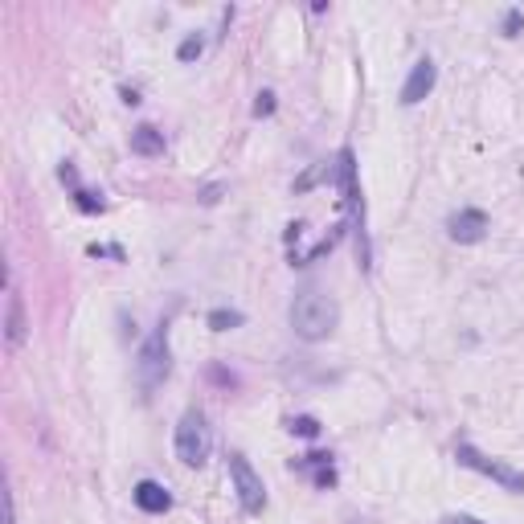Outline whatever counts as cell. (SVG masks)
<instances>
[{
	"label": "cell",
	"mask_w": 524,
	"mask_h": 524,
	"mask_svg": "<svg viewBox=\"0 0 524 524\" xmlns=\"http://www.w3.org/2000/svg\"><path fill=\"white\" fill-rule=\"evenodd\" d=\"M340 324V303L332 299L320 287H303L291 303V328L299 340L316 345V340H328Z\"/></svg>",
	"instance_id": "obj_1"
},
{
	"label": "cell",
	"mask_w": 524,
	"mask_h": 524,
	"mask_svg": "<svg viewBox=\"0 0 524 524\" xmlns=\"http://www.w3.org/2000/svg\"><path fill=\"white\" fill-rule=\"evenodd\" d=\"M172 373V353H169V320H161L152 328V336L140 345V356H135V382H140L143 393L161 390Z\"/></svg>",
	"instance_id": "obj_2"
},
{
	"label": "cell",
	"mask_w": 524,
	"mask_h": 524,
	"mask_svg": "<svg viewBox=\"0 0 524 524\" xmlns=\"http://www.w3.org/2000/svg\"><path fill=\"white\" fill-rule=\"evenodd\" d=\"M336 180L345 188V205H348V217L356 225V258H361V267L369 271V238H364V197H361V185H356V161H353V148H340L336 156Z\"/></svg>",
	"instance_id": "obj_3"
},
{
	"label": "cell",
	"mask_w": 524,
	"mask_h": 524,
	"mask_svg": "<svg viewBox=\"0 0 524 524\" xmlns=\"http://www.w3.org/2000/svg\"><path fill=\"white\" fill-rule=\"evenodd\" d=\"M209 451H214V430H209L201 409H188L177 427V459L185 467H205Z\"/></svg>",
	"instance_id": "obj_4"
},
{
	"label": "cell",
	"mask_w": 524,
	"mask_h": 524,
	"mask_svg": "<svg viewBox=\"0 0 524 524\" xmlns=\"http://www.w3.org/2000/svg\"><path fill=\"white\" fill-rule=\"evenodd\" d=\"M455 459H459L467 471H480V475L496 480L500 488H504V492H512V496H524V471L508 467V463H500V459H488V455H483L480 446L459 443V446H455Z\"/></svg>",
	"instance_id": "obj_5"
},
{
	"label": "cell",
	"mask_w": 524,
	"mask_h": 524,
	"mask_svg": "<svg viewBox=\"0 0 524 524\" xmlns=\"http://www.w3.org/2000/svg\"><path fill=\"white\" fill-rule=\"evenodd\" d=\"M230 480H234V492H238L242 508H246L250 516H258L267 508V488L258 480V471L246 463V455H238V451L230 455Z\"/></svg>",
	"instance_id": "obj_6"
},
{
	"label": "cell",
	"mask_w": 524,
	"mask_h": 524,
	"mask_svg": "<svg viewBox=\"0 0 524 524\" xmlns=\"http://www.w3.org/2000/svg\"><path fill=\"white\" fill-rule=\"evenodd\" d=\"M446 234H451V242H459V246H475V242L488 238V214H483V209H459V214H451V222H446Z\"/></svg>",
	"instance_id": "obj_7"
},
{
	"label": "cell",
	"mask_w": 524,
	"mask_h": 524,
	"mask_svg": "<svg viewBox=\"0 0 524 524\" xmlns=\"http://www.w3.org/2000/svg\"><path fill=\"white\" fill-rule=\"evenodd\" d=\"M435 82H438V70H435V62H430V58L414 62V70H409L406 87H401V103H406V107L422 103V98H427L430 90H435Z\"/></svg>",
	"instance_id": "obj_8"
},
{
	"label": "cell",
	"mask_w": 524,
	"mask_h": 524,
	"mask_svg": "<svg viewBox=\"0 0 524 524\" xmlns=\"http://www.w3.org/2000/svg\"><path fill=\"white\" fill-rule=\"evenodd\" d=\"M25 336H29L25 299H21L17 291H9V299H5V345H9V353H17V348L25 345Z\"/></svg>",
	"instance_id": "obj_9"
},
{
	"label": "cell",
	"mask_w": 524,
	"mask_h": 524,
	"mask_svg": "<svg viewBox=\"0 0 524 524\" xmlns=\"http://www.w3.org/2000/svg\"><path fill=\"white\" fill-rule=\"evenodd\" d=\"M132 500H135V508H140V512H148V516H161V512H169V508H172L169 488H164V483H156V480H140V483H135Z\"/></svg>",
	"instance_id": "obj_10"
},
{
	"label": "cell",
	"mask_w": 524,
	"mask_h": 524,
	"mask_svg": "<svg viewBox=\"0 0 524 524\" xmlns=\"http://www.w3.org/2000/svg\"><path fill=\"white\" fill-rule=\"evenodd\" d=\"M132 152L135 156H164V132H156L152 124H140L132 132Z\"/></svg>",
	"instance_id": "obj_11"
},
{
	"label": "cell",
	"mask_w": 524,
	"mask_h": 524,
	"mask_svg": "<svg viewBox=\"0 0 524 524\" xmlns=\"http://www.w3.org/2000/svg\"><path fill=\"white\" fill-rule=\"evenodd\" d=\"M205 324H209L214 332H230V328H242V324H246V316H242V311H234V308H214Z\"/></svg>",
	"instance_id": "obj_12"
},
{
	"label": "cell",
	"mask_w": 524,
	"mask_h": 524,
	"mask_svg": "<svg viewBox=\"0 0 524 524\" xmlns=\"http://www.w3.org/2000/svg\"><path fill=\"white\" fill-rule=\"evenodd\" d=\"M201 54H205V37L201 33H188L185 41L177 45V58H180V62H197Z\"/></svg>",
	"instance_id": "obj_13"
},
{
	"label": "cell",
	"mask_w": 524,
	"mask_h": 524,
	"mask_svg": "<svg viewBox=\"0 0 524 524\" xmlns=\"http://www.w3.org/2000/svg\"><path fill=\"white\" fill-rule=\"evenodd\" d=\"M74 205H78L82 214H103V209H107L103 193H90V188H78V193H74Z\"/></svg>",
	"instance_id": "obj_14"
},
{
	"label": "cell",
	"mask_w": 524,
	"mask_h": 524,
	"mask_svg": "<svg viewBox=\"0 0 524 524\" xmlns=\"http://www.w3.org/2000/svg\"><path fill=\"white\" fill-rule=\"evenodd\" d=\"M287 427H291V435H299V438H316V435H320V422H316V418H311V414L291 418Z\"/></svg>",
	"instance_id": "obj_15"
},
{
	"label": "cell",
	"mask_w": 524,
	"mask_h": 524,
	"mask_svg": "<svg viewBox=\"0 0 524 524\" xmlns=\"http://www.w3.org/2000/svg\"><path fill=\"white\" fill-rule=\"evenodd\" d=\"M332 169H336V164H320V169H311L308 177H299V180H295V193H303V188H311V185H316V180H324Z\"/></svg>",
	"instance_id": "obj_16"
},
{
	"label": "cell",
	"mask_w": 524,
	"mask_h": 524,
	"mask_svg": "<svg viewBox=\"0 0 524 524\" xmlns=\"http://www.w3.org/2000/svg\"><path fill=\"white\" fill-rule=\"evenodd\" d=\"M254 115H258V119L275 115V90H262V95L254 98Z\"/></svg>",
	"instance_id": "obj_17"
},
{
	"label": "cell",
	"mask_w": 524,
	"mask_h": 524,
	"mask_svg": "<svg viewBox=\"0 0 524 524\" xmlns=\"http://www.w3.org/2000/svg\"><path fill=\"white\" fill-rule=\"evenodd\" d=\"M520 33V9H508V17H504V37H516Z\"/></svg>",
	"instance_id": "obj_18"
},
{
	"label": "cell",
	"mask_w": 524,
	"mask_h": 524,
	"mask_svg": "<svg viewBox=\"0 0 524 524\" xmlns=\"http://www.w3.org/2000/svg\"><path fill=\"white\" fill-rule=\"evenodd\" d=\"M316 488H336V471H332V467L316 471Z\"/></svg>",
	"instance_id": "obj_19"
},
{
	"label": "cell",
	"mask_w": 524,
	"mask_h": 524,
	"mask_svg": "<svg viewBox=\"0 0 524 524\" xmlns=\"http://www.w3.org/2000/svg\"><path fill=\"white\" fill-rule=\"evenodd\" d=\"M201 201L205 205H217V201H222V185H205L201 188Z\"/></svg>",
	"instance_id": "obj_20"
},
{
	"label": "cell",
	"mask_w": 524,
	"mask_h": 524,
	"mask_svg": "<svg viewBox=\"0 0 524 524\" xmlns=\"http://www.w3.org/2000/svg\"><path fill=\"white\" fill-rule=\"evenodd\" d=\"M5 524H17V504H13V492H5Z\"/></svg>",
	"instance_id": "obj_21"
},
{
	"label": "cell",
	"mask_w": 524,
	"mask_h": 524,
	"mask_svg": "<svg viewBox=\"0 0 524 524\" xmlns=\"http://www.w3.org/2000/svg\"><path fill=\"white\" fill-rule=\"evenodd\" d=\"M446 524H488V520H480V516H446Z\"/></svg>",
	"instance_id": "obj_22"
}]
</instances>
